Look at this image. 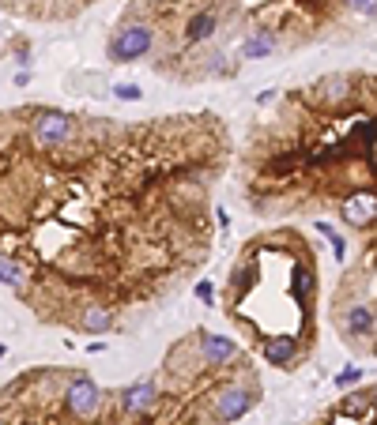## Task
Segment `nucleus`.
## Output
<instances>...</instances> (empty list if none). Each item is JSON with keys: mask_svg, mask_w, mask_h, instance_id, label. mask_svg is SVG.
I'll return each mask as SVG.
<instances>
[{"mask_svg": "<svg viewBox=\"0 0 377 425\" xmlns=\"http://www.w3.org/2000/svg\"><path fill=\"white\" fill-rule=\"evenodd\" d=\"M347 331L366 335V339H370V335H374V309H366V305H355V309L347 312Z\"/></svg>", "mask_w": 377, "mask_h": 425, "instance_id": "nucleus-8", "label": "nucleus"}, {"mask_svg": "<svg viewBox=\"0 0 377 425\" xmlns=\"http://www.w3.org/2000/svg\"><path fill=\"white\" fill-rule=\"evenodd\" d=\"M238 354V347L230 339H219V335H204V358L215 365H227L230 358Z\"/></svg>", "mask_w": 377, "mask_h": 425, "instance_id": "nucleus-7", "label": "nucleus"}, {"mask_svg": "<svg viewBox=\"0 0 377 425\" xmlns=\"http://www.w3.org/2000/svg\"><path fill=\"white\" fill-rule=\"evenodd\" d=\"M196 298L204 301V305H212V298H215V286L207 283V279H204V283H196Z\"/></svg>", "mask_w": 377, "mask_h": 425, "instance_id": "nucleus-15", "label": "nucleus"}, {"mask_svg": "<svg viewBox=\"0 0 377 425\" xmlns=\"http://www.w3.org/2000/svg\"><path fill=\"white\" fill-rule=\"evenodd\" d=\"M351 380H358V369H347V373L340 376V384H351Z\"/></svg>", "mask_w": 377, "mask_h": 425, "instance_id": "nucleus-17", "label": "nucleus"}, {"mask_svg": "<svg viewBox=\"0 0 377 425\" xmlns=\"http://www.w3.org/2000/svg\"><path fill=\"white\" fill-rule=\"evenodd\" d=\"M343 215H347L351 222H370L374 219V196H355V199H347V207H343Z\"/></svg>", "mask_w": 377, "mask_h": 425, "instance_id": "nucleus-10", "label": "nucleus"}, {"mask_svg": "<svg viewBox=\"0 0 377 425\" xmlns=\"http://www.w3.org/2000/svg\"><path fill=\"white\" fill-rule=\"evenodd\" d=\"M110 324H114V316H110L106 309H91V312L83 316V327H87V331H106Z\"/></svg>", "mask_w": 377, "mask_h": 425, "instance_id": "nucleus-12", "label": "nucleus"}, {"mask_svg": "<svg viewBox=\"0 0 377 425\" xmlns=\"http://www.w3.org/2000/svg\"><path fill=\"white\" fill-rule=\"evenodd\" d=\"M64 403H68V411L76 414V418H94L102 406V391L91 376H76V380L68 384V391H64Z\"/></svg>", "mask_w": 377, "mask_h": 425, "instance_id": "nucleus-1", "label": "nucleus"}, {"mask_svg": "<svg viewBox=\"0 0 377 425\" xmlns=\"http://www.w3.org/2000/svg\"><path fill=\"white\" fill-rule=\"evenodd\" d=\"M272 50H276V38H272V34H253L249 38V42H242V57H264V53H272Z\"/></svg>", "mask_w": 377, "mask_h": 425, "instance_id": "nucleus-11", "label": "nucleus"}, {"mask_svg": "<svg viewBox=\"0 0 377 425\" xmlns=\"http://www.w3.org/2000/svg\"><path fill=\"white\" fill-rule=\"evenodd\" d=\"M151 45H155V34H151V27H143V23H132V27H125L121 34L114 38V45H110V57H114V61H136V57H143Z\"/></svg>", "mask_w": 377, "mask_h": 425, "instance_id": "nucleus-2", "label": "nucleus"}, {"mask_svg": "<svg viewBox=\"0 0 377 425\" xmlns=\"http://www.w3.org/2000/svg\"><path fill=\"white\" fill-rule=\"evenodd\" d=\"M355 12H366V15H374V0H347Z\"/></svg>", "mask_w": 377, "mask_h": 425, "instance_id": "nucleus-16", "label": "nucleus"}, {"mask_svg": "<svg viewBox=\"0 0 377 425\" xmlns=\"http://www.w3.org/2000/svg\"><path fill=\"white\" fill-rule=\"evenodd\" d=\"M0 358H4V347H0Z\"/></svg>", "mask_w": 377, "mask_h": 425, "instance_id": "nucleus-18", "label": "nucleus"}, {"mask_svg": "<svg viewBox=\"0 0 377 425\" xmlns=\"http://www.w3.org/2000/svg\"><path fill=\"white\" fill-rule=\"evenodd\" d=\"M212 30H215V15L212 12H196L189 19V27H185V38L189 42H204V38H212Z\"/></svg>", "mask_w": 377, "mask_h": 425, "instance_id": "nucleus-9", "label": "nucleus"}, {"mask_svg": "<svg viewBox=\"0 0 377 425\" xmlns=\"http://www.w3.org/2000/svg\"><path fill=\"white\" fill-rule=\"evenodd\" d=\"M264 354H268V362L291 369L294 358H298V342L291 339V335H276V339H268V347H264Z\"/></svg>", "mask_w": 377, "mask_h": 425, "instance_id": "nucleus-6", "label": "nucleus"}, {"mask_svg": "<svg viewBox=\"0 0 377 425\" xmlns=\"http://www.w3.org/2000/svg\"><path fill=\"white\" fill-rule=\"evenodd\" d=\"M68 135H72V121H68V117H61V113H42L34 121L38 147H61Z\"/></svg>", "mask_w": 377, "mask_h": 425, "instance_id": "nucleus-3", "label": "nucleus"}, {"mask_svg": "<svg viewBox=\"0 0 377 425\" xmlns=\"http://www.w3.org/2000/svg\"><path fill=\"white\" fill-rule=\"evenodd\" d=\"M114 94H117V98H125V102H140V87H136V83H117Z\"/></svg>", "mask_w": 377, "mask_h": 425, "instance_id": "nucleus-14", "label": "nucleus"}, {"mask_svg": "<svg viewBox=\"0 0 377 425\" xmlns=\"http://www.w3.org/2000/svg\"><path fill=\"white\" fill-rule=\"evenodd\" d=\"M0 283L4 286H23V268L15 260H0Z\"/></svg>", "mask_w": 377, "mask_h": 425, "instance_id": "nucleus-13", "label": "nucleus"}, {"mask_svg": "<svg viewBox=\"0 0 377 425\" xmlns=\"http://www.w3.org/2000/svg\"><path fill=\"white\" fill-rule=\"evenodd\" d=\"M155 399H159V395H155V384L143 380V384H132V388L125 391V395H121V406H125L128 414H147L151 406H155Z\"/></svg>", "mask_w": 377, "mask_h": 425, "instance_id": "nucleus-5", "label": "nucleus"}, {"mask_svg": "<svg viewBox=\"0 0 377 425\" xmlns=\"http://www.w3.org/2000/svg\"><path fill=\"white\" fill-rule=\"evenodd\" d=\"M253 406V391L245 388H227L219 395V422H238Z\"/></svg>", "mask_w": 377, "mask_h": 425, "instance_id": "nucleus-4", "label": "nucleus"}]
</instances>
